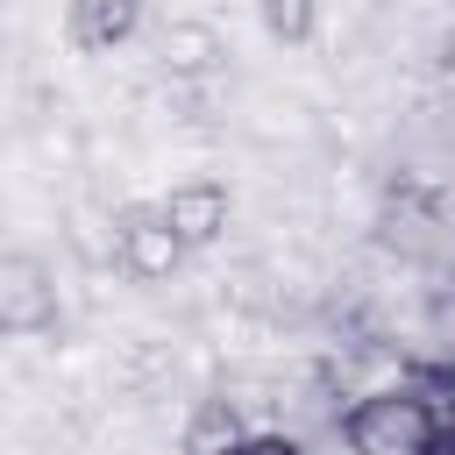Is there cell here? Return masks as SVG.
<instances>
[{"label":"cell","mask_w":455,"mask_h":455,"mask_svg":"<svg viewBox=\"0 0 455 455\" xmlns=\"http://www.w3.org/2000/svg\"><path fill=\"white\" fill-rule=\"evenodd\" d=\"M341 441L355 455H441V412H434V398L391 384L341 412Z\"/></svg>","instance_id":"obj_1"},{"label":"cell","mask_w":455,"mask_h":455,"mask_svg":"<svg viewBox=\"0 0 455 455\" xmlns=\"http://www.w3.org/2000/svg\"><path fill=\"white\" fill-rule=\"evenodd\" d=\"M64 320L57 270L36 249H0V341H43Z\"/></svg>","instance_id":"obj_2"},{"label":"cell","mask_w":455,"mask_h":455,"mask_svg":"<svg viewBox=\"0 0 455 455\" xmlns=\"http://www.w3.org/2000/svg\"><path fill=\"white\" fill-rule=\"evenodd\" d=\"M107 249H114V263H121L135 284H164V277L185 263V249H178V235L164 228L156 199H128V206L114 213V228H107Z\"/></svg>","instance_id":"obj_3"},{"label":"cell","mask_w":455,"mask_h":455,"mask_svg":"<svg viewBox=\"0 0 455 455\" xmlns=\"http://www.w3.org/2000/svg\"><path fill=\"white\" fill-rule=\"evenodd\" d=\"M156 213H164V228L178 235V249L192 256V249H213V242L228 235V220H235V192H228L220 178H178V185L156 199Z\"/></svg>","instance_id":"obj_4"},{"label":"cell","mask_w":455,"mask_h":455,"mask_svg":"<svg viewBox=\"0 0 455 455\" xmlns=\"http://www.w3.org/2000/svg\"><path fill=\"white\" fill-rule=\"evenodd\" d=\"M142 7L149 0H64V36H71V50L107 57L142 28Z\"/></svg>","instance_id":"obj_5"},{"label":"cell","mask_w":455,"mask_h":455,"mask_svg":"<svg viewBox=\"0 0 455 455\" xmlns=\"http://www.w3.org/2000/svg\"><path fill=\"white\" fill-rule=\"evenodd\" d=\"M242 434H249V427H242L235 398H199L192 419H185V434H178V455H228Z\"/></svg>","instance_id":"obj_6"},{"label":"cell","mask_w":455,"mask_h":455,"mask_svg":"<svg viewBox=\"0 0 455 455\" xmlns=\"http://www.w3.org/2000/svg\"><path fill=\"white\" fill-rule=\"evenodd\" d=\"M164 64L185 71V78H199V71L220 64V36H213L206 21H171V36H164Z\"/></svg>","instance_id":"obj_7"},{"label":"cell","mask_w":455,"mask_h":455,"mask_svg":"<svg viewBox=\"0 0 455 455\" xmlns=\"http://www.w3.org/2000/svg\"><path fill=\"white\" fill-rule=\"evenodd\" d=\"M256 21H263V36H270V43L306 50V43H313V28H320V0H256Z\"/></svg>","instance_id":"obj_8"},{"label":"cell","mask_w":455,"mask_h":455,"mask_svg":"<svg viewBox=\"0 0 455 455\" xmlns=\"http://www.w3.org/2000/svg\"><path fill=\"white\" fill-rule=\"evenodd\" d=\"M228 455H306V448H299L291 434H242Z\"/></svg>","instance_id":"obj_9"}]
</instances>
